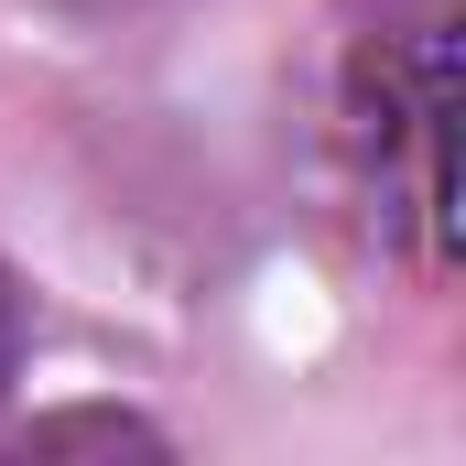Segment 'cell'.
Masks as SVG:
<instances>
[{"mask_svg":"<svg viewBox=\"0 0 466 466\" xmlns=\"http://www.w3.org/2000/svg\"><path fill=\"white\" fill-rule=\"evenodd\" d=\"M445 119H456V22L445 11L380 22L348 66V141L369 163L380 218L423 260H445Z\"/></svg>","mask_w":466,"mask_h":466,"instance_id":"1","label":"cell"},{"mask_svg":"<svg viewBox=\"0 0 466 466\" xmlns=\"http://www.w3.org/2000/svg\"><path fill=\"white\" fill-rule=\"evenodd\" d=\"M11 369H22V304H11V282H0V390H11Z\"/></svg>","mask_w":466,"mask_h":466,"instance_id":"2","label":"cell"}]
</instances>
